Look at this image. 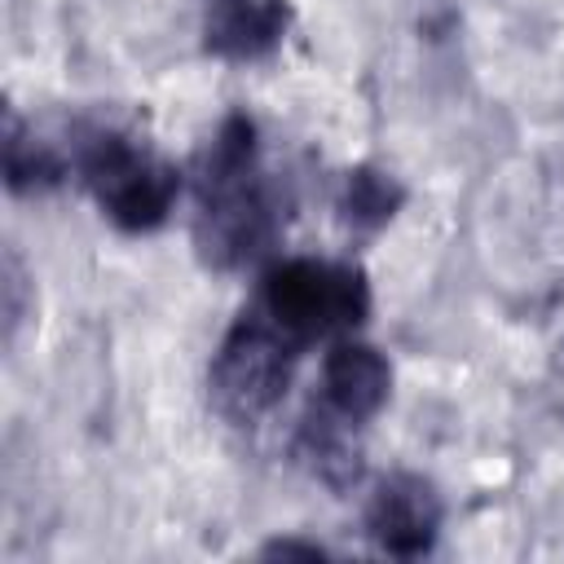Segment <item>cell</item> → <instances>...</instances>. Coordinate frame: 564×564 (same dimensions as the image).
I'll return each instance as SVG.
<instances>
[{
  "label": "cell",
  "mask_w": 564,
  "mask_h": 564,
  "mask_svg": "<svg viewBox=\"0 0 564 564\" xmlns=\"http://www.w3.org/2000/svg\"><path fill=\"white\" fill-rule=\"evenodd\" d=\"M300 352H304V344H295L269 313H260V308L242 313L225 330V339L212 357L207 383H212L216 410L234 423L264 419L291 388Z\"/></svg>",
  "instance_id": "cell-4"
},
{
  "label": "cell",
  "mask_w": 564,
  "mask_h": 564,
  "mask_svg": "<svg viewBox=\"0 0 564 564\" xmlns=\"http://www.w3.org/2000/svg\"><path fill=\"white\" fill-rule=\"evenodd\" d=\"M348 427H352V423H344V419H335L330 410L317 405V419L304 423L300 445H295L300 458L308 463V471H313L317 480H326L330 489H348V485H357V476H361V449L352 445Z\"/></svg>",
  "instance_id": "cell-8"
},
{
  "label": "cell",
  "mask_w": 564,
  "mask_h": 564,
  "mask_svg": "<svg viewBox=\"0 0 564 564\" xmlns=\"http://www.w3.org/2000/svg\"><path fill=\"white\" fill-rule=\"evenodd\" d=\"M291 31L286 0H203V48L220 62H260Z\"/></svg>",
  "instance_id": "cell-7"
},
{
  "label": "cell",
  "mask_w": 564,
  "mask_h": 564,
  "mask_svg": "<svg viewBox=\"0 0 564 564\" xmlns=\"http://www.w3.org/2000/svg\"><path fill=\"white\" fill-rule=\"evenodd\" d=\"M260 313H269L295 344L317 339H344L357 330L370 313V286L366 273L348 260H282L264 273L260 286Z\"/></svg>",
  "instance_id": "cell-3"
},
{
  "label": "cell",
  "mask_w": 564,
  "mask_h": 564,
  "mask_svg": "<svg viewBox=\"0 0 564 564\" xmlns=\"http://www.w3.org/2000/svg\"><path fill=\"white\" fill-rule=\"evenodd\" d=\"M405 203V189L397 176L379 172V167H352L344 172V185H339V216L344 225L352 229H383Z\"/></svg>",
  "instance_id": "cell-10"
},
{
  "label": "cell",
  "mask_w": 564,
  "mask_h": 564,
  "mask_svg": "<svg viewBox=\"0 0 564 564\" xmlns=\"http://www.w3.org/2000/svg\"><path fill=\"white\" fill-rule=\"evenodd\" d=\"M75 167L101 216L123 234H150L172 216L181 194V172L119 128H93L75 145Z\"/></svg>",
  "instance_id": "cell-2"
},
{
  "label": "cell",
  "mask_w": 564,
  "mask_h": 564,
  "mask_svg": "<svg viewBox=\"0 0 564 564\" xmlns=\"http://www.w3.org/2000/svg\"><path fill=\"white\" fill-rule=\"evenodd\" d=\"M388 392H392V366L375 344H361V339L330 344L322 361V410L361 427L388 405Z\"/></svg>",
  "instance_id": "cell-6"
},
{
  "label": "cell",
  "mask_w": 564,
  "mask_h": 564,
  "mask_svg": "<svg viewBox=\"0 0 564 564\" xmlns=\"http://www.w3.org/2000/svg\"><path fill=\"white\" fill-rule=\"evenodd\" d=\"M282 229L278 198L260 172L256 123L229 115L194 163V247L207 269L256 264Z\"/></svg>",
  "instance_id": "cell-1"
},
{
  "label": "cell",
  "mask_w": 564,
  "mask_h": 564,
  "mask_svg": "<svg viewBox=\"0 0 564 564\" xmlns=\"http://www.w3.org/2000/svg\"><path fill=\"white\" fill-rule=\"evenodd\" d=\"M66 176V159L40 141L35 132H26L18 119H9L4 128V185L13 194H44L57 189Z\"/></svg>",
  "instance_id": "cell-9"
},
{
  "label": "cell",
  "mask_w": 564,
  "mask_h": 564,
  "mask_svg": "<svg viewBox=\"0 0 564 564\" xmlns=\"http://www.w3.org/2000/svg\"><path fill=\"white\" fill-rule=\"evenodd\" d=\"M18 295H22V264H18V256L9 251V260H4V322H9V335H13V326L22 322Z\"/></svg>",
  "instance_id": "cell-11"
},
{
  "label": "cell",
  "mask_w": 564,
  "mask_h": 564,
  "mask_svg": "<svg viewBox=\"0 0 564 564\" xmlns=\"http://www.w3.org/2000/svg\"><path fill=\"white\" fill-rule=\"evenodd\" d=\"M260 555H264V560H322L326 546H317V542H300V538H278V542H269Z\"/></svg>",
  "instance_id": "cell-12"
},
{
  "label": "cell",
  "mask_w": 564,
  "mask_h": 564,
  "mask_svg": "<svg viewBox=\"0 0 564 564\" xmlns=\"http://www.w3.org/2000/svg\"><path fill=\"white\" fill-rule=\"evenodd\" d=\"M445 507L432 480L414 476V471H392L375 485L370 502H366V533L379 551L397 555V560H414L423 551L436 546Z\"/></svg>",
  "instance_id": "cell-5"
}]
</instances>
